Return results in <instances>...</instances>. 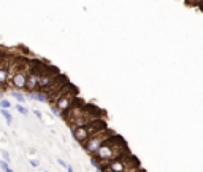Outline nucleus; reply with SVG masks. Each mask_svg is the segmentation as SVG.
Instances as JSON below:
<instances>
[{
    "instance_id": "15",
    "label": "nucleus",
    "mask_w": 203,
    "mask_h": 172,
    "mask_svg": "<svg viewBox=\"0 0 203 172\" xmlns=\"http://www.w3.org/2000/svg\"><path fill=\"white\" fill-rule=\"evenodd\" d=\"M34 115H35L38 119H43V115H41V112H40V110H34Z\"/></svg>"
},
{
    "instance_id": "2",
    "label": "nucleus",
    "mask_w": 203,
    "mask_h": 172,
    "mask_svg": "<svg viewBox=\"0 0 203 172\" xmlns=\"http://www.w3.org/2000/svg\"><path fill=\"white\" fill-rule=\"evenodd\" d=\"M137 167H140V163L132 155V152H129L111 163L98 164V172H127V170H132Z\"/></svg>"
},
{
    "instance_id": "10",
    "label": "nucleus",
    "mask_w": 203,
    "mask_h": 172,
    "mask_svg": "<svg viewBox=\"0 0 203 172\" xmlns=\"http://www.w3.org/2000/svg\"><path fill=\"white\" fill-rule=\"evenodd\" d=\"M0 169H2L3 172H13V169L10 167V164H8V163H5V161L0 163Z\"/></svg>"
},
{
    "instance_id": "14",
    "label": "nucleus",
    "mask_w": 203,
    "mask_h": 172,
    "mask_svg": "<svg viewBox=\"0 0 203 172\" xmlns=\"http://www.w3.org/2000/svg\"><path fill=\"white\" fill-rule=\"evenodd\" d=\"M29 163H30V166H34V167H38V166H40V161H38V159H32V158H30Z\"/></svg>"
},
{
    "instance_id": "4",
    "label": "nucleus",
    "mask_w": 203,
    "mask_h": 172,
    "mask_svg": "<svg viewBox=\"0 0 203 172\" xmlns=\"http://www.w3.org/2000/svg\"><path fill=\"white\" fill-rule=\"evenodd\" d=\"M113 134H116L113 129H110V128H107V129H103V131H100V132H97L95 136H92L83 147H84V150L92 156L98 148H100V147H102V143H103L105 140H108Z\"/></svg>"
},
{
    "instance_id": "18",
    "label": "nucleus",
    "mask_w": 203,
    "mask_h": 172,
    "mask_svg": "<svg viewBox=\"0 0 203 172\" xmlns=\"http://www.w3.org/2000/svg\"><path fill=\"white\" fill-rule=\"evenodd\" d=\"M67 172H73V167H71V166H67Z\"/></svg>"
},
{
    "instance_id": "5",
    "label": "nucleus",
    "mask_w": 203,
    "mask_h": 172,
    "mask_svg": "<svg viewBox=\"0 0 203 172\" xmlns=\"http://www.w3.org/2000/svg\"><path fill=\"white\" fill-rule=\"evenodd\" d=\"M38 83H40V75H38V73L29 72V75H27V83H25V91H27V92L37 91V89H38Z\"/></svg>"
},
{
    "instance_id": "20",
    "label": "nucleus",
    "mask_w": 203,
    "mask_h": 172,
    "mask_svg": "<svg viewBox=\"0 0 203 172\" xmlns=\"http://www.w3.org/2000/svg\"><path fill=\"white\" fill-rule=\"evenodd\" d=\"M43 172H44V170H43Z\"/></svg>"
},
{
    "instance_id": "7",
    "label": "nucleus",
    "mask_w": 203,
    "mask_h": 172,
    "mask_svg": "<svg viewBox=\"0 0 203 172\" xmlns=\"http://www.w3.org/2000/svg\"><path fill=\"white\" fill-rule=\"evenodd\" d=\"M0 113H2V116L5 118L7 125H11V123H13V116H11L10 110H3V108H0Z\"/></svg>"
},
{
    "instance_id": "6",
    "label": "nucleus",
    "mask_w": 203,
    "mask_h": 172,
    "mask_svg": "<svg viewBox=\"0 0 203 172\" xmlns=\"http://www.w3.org/2000/svg\"><path fill=\"white\" fill-rule=\"evenodd\" d=\"M29 99H32V101H38V102H48V99H46V96L44 94H41V92H38V91H34V92H29Z\"/></svg>"
},
{
    "instance_id": "3",
    "label": "nucleus",
    "mask_w": 203,
    "mask_h": 172,
    "mask_svg": "<svg viewBox=\"0 0 203 172\" xmlns=\"http://www.w3.org/2000/svg\"><path fill=\"white\" fill-rule=\"evenodd\" d=\"M108 128V123L105 118H100L91 125H86V126H81V128H76V129H71V134L75 137V140L78 142L80 145H84L92 136H95L97 132L103 131Z\"/></svg>"
},
{
    "instance_id": "13",
    "label": "nucleus",
    "mask_w": 203,
    "mask_h": 172,
    "mask_svg": "<svg viewBox=\"0 0 203 172\" xmlns=\"http://www.w3.org/2000/svg\"><path fill=\"white\" fill-rule=\"evenodd\" d=\"M51 112H53V115H54V116H62V115H60V112H59L54 105H51Z\"/></svg>"
},
{
    "instance_id": "9",
    "label": "nucleus",
    "mask_w": 203,
    "mask_h": 172,
    "mask_svg": "<svg viewBox=\"0 0 203 172\" xmlns=\"http://www.w3.org/2000/svg\"><path fill=\"white\" fill-rule=\"evenodd\" d=\"M10 107H11V102H10L8 99H2V101H0V108H3V110H10Z\"/></svg>"
},
{
    "instance_id": "8",
    "label": "nucleus",
    "mask_w": 203,
    "mask_h": 172,
    "mask_svg": "<svg viewBox=\"0 0 203 172\" xmlns=\"http://www.w3.org/2000/svg\"><path fill=\"white\" fill-rule=\"evenodd\" d=\"M11 96H13L14 99L18 101V104H22V102H25V96H24V94H21L19 91H13V92H11Z\"/></svg>"
},
{
    "instance_id": "17",
    "label": "nucleus",
    "mask_w": 203,
    "mask_h": 172,
    "mask_svg": "<svg viewBox=\"0 0 203 172\" xmlns=\"http://www.w3.org/2000/svg\"><path fill=\"white\" fill-rule=\"evenodd\" d=\"M57 163H59V164H60L62 167H67V163H65L64 159H57Z\"/></svg>"
},
{
    "instance_id": "11",
    "label": "nucleus",
    "mask_w": 203,
    "mask_h": 172,
    "mask_svg": "<svg viewBox=\"0 0 203 172\" xmlns=\"http://www.w3.org/2000/svg\"><path fill=\"white\" fill-rule=\"evenodd\" d=\"M16 110H18L21 115H29V110L25 108L24 105H21V104H18V105H16Z\"/></svg>"
},
{
    "instance_id": "1",
    "label": "nucleus",
    "mask_w": 203,
    "mask_h": 172,
    "mask_svg": "<svg viewBox=\"0 0 203 172\" xmlns=\"http://www.w3.org/2000/svg\"><path fill=\"white\" fill-rule=\"evenodd\" d=\"M129 147H127L125 140L117 136V134H113L108 140H105L102 143L100 148L92 155V158L98 163V164H107V163H111L114 159H117L119 156L129 153Z\"/></svg>"
},
{
    "instance_id": "19",
    "label": "nucleus",
    "mask_w": 203,
    "mask_h": 172,
    "mask_svg": "<svg viewBox=\"0 0 203 172\" xmlns=\"http://www.w3.org/2000/svg\"><path fill=\"white\" fill-rule=\"evenodd\" d=\"M0 101H2V91H0Z\"/></svg>"
},
{
    "instance_id": "16",
    "label": "nucleus",
    "mask_w": 203,
    "mask_h": 172,
    "mask_svg": "<svg viewBox=\"0 0 203 172\" xmlns=\"http://www.w3.org/2000/svg\"><path fill=\"white\" fill-rule=\"evenodd\" d=\"M91 164H92V166H94L95 169H98V163H97V161H95L94 158H91Z\"/></svg>"
},
{
    "instance_id": "12",
    "label": "nucleus",
    "mask_w": 203,
    "mask_h": 172,
    "mask_svg": "<svg viewBox=\"0 0 203 172\" xmlns=\"http://www.w3.org/2000/svg\"><path fill=\"white\" fill-rule=\"evenodd\" d=\"M2 156H3V161H5V163H10V159H11V158H10V153H8L7 150H3V152H2Z\"/></svg>"
}]
</instances>
